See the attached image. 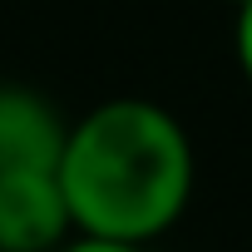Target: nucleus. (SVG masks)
Here are the masks:
<instances>
[{"label":"nucleus","mask_w":252,"mask_h":252,"mask_svg":"<svg viewBox=\"0 0 252 252\" xmlns=\"http://www.w3.org/2000/svg\"><path fill=\"white\" fill-rule=\"evenodd\" d=\"M193 144L178 114L154 99H104L69 124L60 183L74 232L94 237H163L193 198Z\"/></svg>","instance_id":"obj_1"},{"label":"nucleus","mask_w":252,"mask_h":252,"mask_svg":"<svg viewBox=\"0 0 252 252\" xmlns=\"http://www.w3.org/2000/svg\"><path fill=\"white\" fill-rule=\"evenodd\" d=\"M232 5H242V0H232Z\"/></svg>","instance_id":"obj_6"},{"label":"nucleus","mask_w":252,"mask_h":252,"mask_svg":"<svg viewBox=\"0 0 252 252\" xmlns=\"http://www.w3.org/2000/svg\"><path fill=\"white\" fill-rule=\"evenodd\" d=\"M69 119L30 84H0V173L60 168Z\"/></svg>","instance_id":"obj_3"},{"label":"nucleus","mask_w":252,"mask_h":252,"mask_svg":"<svg viewBox=\"0 0 252 252\" xmlns=\"http://www.w3.org/2000/svg\"><path fill=\"white\" fill-rule=\"evenodd\" d=\"M232 50H237V69L252 84V0L237 5V30H232Z\"/></svg>","instance_id":"obj_5"},{"label":"nucleus","mask_w":252,"mask_h":252,"mask_svg":"<svg viewBox=\"0 0 252 252\" xmlns=\"http://www.w3.org/2000/svg\"><path fill=\"white\" fill-rule=\"evenodd\" d=\"M74 237L60 168L0 173V252H55Z\"/></svg>","instance_id":"obj_2"},{"label":"nucleus","mask_w":252,"mask_h":252,"mask_svg":"<svg viewBox=\"0 0 252 252\" xmlns=\"http://www.w3.org/2000/svg\"><path fill=\"white\" fill-rule=\"evenodd\" d=\"M55 252H149V242H129V237H94V232H74L64 247Z\"/></svg>","instance_id":"obj_4"}]
</instances>
